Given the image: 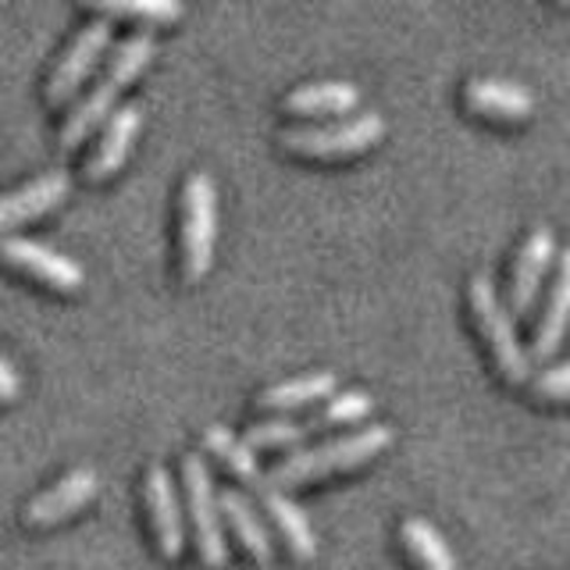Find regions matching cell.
<instances>
[{
    "label": "cell",
    "mask_w": 570,
    "mask_h": 570,
    "mask_svg": "<svg viewBox=\"0 0 570 570\" xmlns=\"http://www.w3.org/2000/svg\"><path fill=\"white\" fill-rule=\"evenodd\" d=\"M154 61V36L147 29H136L129 32L125 40L115 47V53L107 58L100 79L94 82V89L71 104V111L61 125V147L65 150H76L79 142L97 129V125H104V118L115 111V100L125 86H129L142 68H147Z\"/></svg>",
    "instance_id": "1"
},
{
    "label": "cell",
    "mask_w": 570,
    "mask_h": 570,
    "mask_svg": "<svg viewBox=\"0 0 570 570\" xmlns=\"http://www.w3.org/2000/svg\"><path fill=\"white\" fill-rule=\"evenodd\" d=\"M389 445H392V428L389 424H367V428H356V432H350L343 439H332V442L311 445V450L289 453L264 474V481L282 489V485H299V481L325 478L335 471H353V468H361V463L374 460L382 450H389Z\"/></svg>",
    "instance_id": "2"
},
{
    "label": "cell",
    "mask_w": 570,
    "mask_h": 570,
    "mask_svg": "<svg viewBox=\"0 0 570 570\" xmlns=\"http://www.w3.org/2000/svg\"><path fill=\"white\" fill-rule=\"evenodd\" d=\"M468 299H471L474 325H478L481 338L489 343L499 374H503V379L513 382V385H524L531 379L528 350L521 346V335H517V321L507 314V307H503V299H499L492 278L478 272L471 278V285H468Z\"/></svg>",
    "instance_id": "3"
},
{
    "label": "cell",
    "mask_w": 570,
    "mask_h": 570,
    "mask_svg": "<svg viewBox=\"0 0 570 570\" xmlns=\"http://www.w3.org/2000/svg\"><path fill=\"white\" fill-rule=\"evenodd\" d=\"M385 136V118L379 111L353 115L332 125H296L282 129V147L303 157H353L371 150Z\"/></svg>",
    "instance_id": "4"
},
{
    "label": "cell",
    "mask_w": 570,
    "mask_h": 570,
    "mask_svg": "<svg viewBox=\"0 0 570 570\" xmlns=\"http://www.w3.org/2000/svg\"><path fill=\"white\" fill-rule=\"evenodd\" d=\"M218 236V193L207 171H193L183 186V272L189 282L210 272Z\"/></svg>",
    "instance_id": "5"
},
{
    "label": "cell",
    "mask_w": 570,
    "mask_h": 570,
    "mask_svg": "<svg viewBox=\"0 0 570 570\" xmlns=\"http://www.w3.org/2000/svg\"><path fill=\"white\" fill-rule=\"evenodd\" d=\"M183 481H186V507H189V521H193L196 552H200L204 563L222 567L228 557V546H225V528H222V513H218V495H214L210 471L200 453L183 456Z\"/></svg>",
    "instance_id": "6"
},
{
    "label": "cell",
    "mask_w": 570,
    "mask_h": 570,
    "mask_svg": "<svg viewBox=\"0 0 570 570\" xmlns=\"http://www.w3.org/2000/svg\"><path fill=\"white\" fill-rule=\"evenodd\" d=\"M111 22L107 18H89V22L71 36V43L65 47V53L53 65L50 79H47V100L50 104H65L79 94L82 79L97 68V61L104 58V50L111 47Z\"/></svg>",
    "instance_id": "7"
},
{
    "label": "cell",
    "mask_w": 570,
    "mask_h": 570,
    "mask_svg": "<svg viewBox=\"0 0 570 570\" xmlns=\"http://www.w3.org/2000/svg\"><path fill=\"white\" fill-rule=\"evenodd\" d=\"M557 254L560 249H557L552 228L549 225L531 228V236L521 243V249H517V261H513V272H510V289H507V303H503L513 321L524 317L534 307L549 267L557 264Z\"/></svg>",
    "instance_id": "8"
},
{
    "label": "cell",
    "mask_w": 570,
    "mask_h": 570,
    "mask_svg": "<svg viewBox=\"0 0 570 570\" xmlns=\"http://www.w3.org/2000/svg\"><path fill=\"white\" fill-rule=\"evenodd\" d=\"M0 261L32 278H40L43 285H50V289H58V293H76L86 282L82 267L71 257H65L61 249L26 239V236H0Z\"/></svg>",
    "instance_id": "9"
},
{
    "label": "cell",
    "mask_w": 570,
    "mask_h": 570,
    "mask_svg": "<svg viewBox=\"0 0 570 570\" xmlns=\"http://www.w3.org/2000/svg\"><path fill=\"white\" fill-rule=\"evenodd\" d=\"M142 495H147V507H150V521H154V534H157V546L165 552L168 560H175L183 552L186 542V528H183V507H178V492H175V481L171 471L154 463L142 478Z\"/></svg>",
    "instance_id": "10"
},
{
    "label": "cell",
    "mask_w": 570,
    "mask_h": 570,
    "mask_svg": "<svg viewBox=\"0 0 570 570\" xmlns=\"http://www.w3.org/2000/svg\"><path fill=\"white\" fill-rule=\"evenodd\" d=\"M68 189H71V178L65 168H58V171H43L40 178H32V183L18 186L11 193H0V236L14 225L40 218L50 207H58L68 196Z\"/></svg>",
    "instance_id": "11"
},
{
    "label": "cell",
    "mask_w": 570,
    "mask_h": 570,
    "mask_svg": "<svg viewBox=\"0 0 570 570\" xmlns=\"http://www.w3.org/2000/svg\"><path fill=\"white\" fill-rule=\"evenodd\" d=\"M139 129H142L139 104L115 107V111L104 118L100 139H97L94 154H89V160H86V175L94 178V183H100V178H107V175H115L125 165V157H129L132 139H136Z\"/></svg>",
    "instance_id": "12"
},
{
    "label": "cell",
    "mask_w": 570,
    "mask_h": 570,
    "mask_svg": "<svg viewBox=\"0 0 570 570\" xmlns=\"http://www.w3.org/2000/svg\"><path fill=\"white\" fill-rule=\"evenodd\" d=\"M97 489H100V478H97L94 468L68 471L26 507V521L29 524H58V521H65L68 513H76L79 507H86L89 499L97 495Z\"/></svg>",
    "instance_id": "13"
},
{
    "label": "cell",
    "mask_w": 570,
    "mask_h": 570,
    "mask_svg": "<svg viewBox=\"0 0 570 570\" xmlns=\"http://www.w3.org/2000/svg\"><path fill=\"white\" fill-rule=\"evenodd\" d=\"M463 100H468L471 111L489 115V118H503V121H524L534 111L531 89L513 79H499V76L468 79V86H463Z\"/></svg>",
    "instance_id": "14"
},
{
    "label": "cell",
    "mask_w": 570,
    "mask_h": 570,
    "mask_svg": "<svg viewBox=\"0 0 570 570\" xmlns=\"http://www.w3.org/2000/svg\"><path fill=\"white\" fill-rule=\"evenodd\" d=\"M567 296H570V261L567 254H557V278H552V289L546 299V311L539 317L531 335V350H528V361H549L557 353L563 328H567Z\"/></svg>",
    "instance_id": "15"
},
{
    "label": "cell",
    "mask_w": 570,
    "mask_h": 570,
    "mask_svg": "<svg viewBox=\"0 0 570 570\" xmlns=\"http://www.w3.org/2000/svg\"><path fill=\"white\" fill-rule=\"evenodd\" d=\"M356 104H361V89H356L350 79L303 82L282 100L285 111H293V115H346Z\"/></svg>",
    "instance_id": "16"
},
{
    "label": "cell",
    "mask_w": 570,
    "mask_h": 570,
    "mask_svg": "<svg viewBox=\"0 0 570 570\" xmlns=\"http://www.w3.org/2000/svg\"><path fill=\"white\" fill-rule=\"evenodd\" d=\"M335 392H338V374L335 371H311V374H299V379H285L278 385H267L257 396V403L264 410L285 414V410L325 403L328 396H335Z\"/></svg>",
    "instance_id": "17"
},
{
    "label": "cell",
    "mask_w": 570,
    "mask_h": 570,
    "mask_svg": "<svg viewBox=\"0 0 570 570\" xmlns=\"http://www.w3.org/2000/svg\"><path fill=\"white\" fill-rule=\"evenodd\" d=\"M264 510L272 513V521L278 528V534L285 539V546H289V552L296 560H311L314 552H317V534L307 521V513L299 510V503H293L289 495H285L278 485H267L264 481Z\"/></svg>",
    "instance_id": "18"
},
{
    "label": "cell",
    "mask_w": 570,
    "mask_h": 570,
    "mask_svg": "<svg viewBox=\"0 0 570 570\" xmlns=\"http://www.w3.org/2000/svg\"><path fill=\"white\" fill-rule=\"evenodd\" d=\"M218 510L222 517H228L232 531H236V539L246 546V552L254 557L261 567H267L275 560V546H272V534H267V528L261 524V517L254 510V503L239 492V489H225L218 495Z\"/></svg>",
    "instance_id": "19"
},
{
    "label": "cell",
    "mask_w": 570,
    "mask_h": 570,
    "mask_svg": "<svg viewBox=\"0 0 570 570\" xmlns=\"http://www.w3.org/2000/svg\"><path fill=\"white\" fill-rule=\"evenodd\" d=\"M204 445L207 450L218 456L225 468L236 474L243 485L249 489H264V471H261V463H257V453L249 450V445L243 439H236L228 432V428L222 424H210L207 428V435H204Z\"/></svg>",
    "instance_id": "20"
},
{
    "label": "cell",
    "mask_w": 570,
    "mask_h": 570,
    "mask_svg": "<svg viewBox=\"0 0 570 570\" xmlns=\"http://www.w3.org/2000/svg\"><path fill=\"white\" fill-rule=\"evenodd\" d=\"M403 546L414 557V563L421 570H456V557L453 549L445 546V539L435 531V524H428L424 517H406L400 524Z\"/></svg>",
    "instance_id": "21"
},
{
    "label": "cell",
    "mask_w": 570,
    "mask_h": 570,
    "mask_svg": "<svg viewBox=\"0 0 570 570\" xmlns=\"http://www.w3.org/2000/svg\"><path fill=\"white\" fill-rule=\"evenodd\" d=\"M371 410H374L371 392H364V389H343V392H335V396H328L325 406L314 410V414L303 421V432L314 435V432H325V428H335V424L364 421Z\"/></svg>",
    "instance_id": "22"
},
{
    "label": "cell",
    "mask_w": 570,
    "mask_h": 570,
    "mask_svg": "<svg viewBox=\"0 0 570 570\" xmlns=\"http://www.w3.org/2000/svg\"><path fill=\"white\" fill-rule=\"evenodd\" d=\"M303 439H307V432H303V421L296 417H267V421H257L246 428V445L249 450H289V445H299Z\"/></svg>",
    "instance_id": "23"
},
{
    "label": "cell",
    "mask_w": 570,
    "mask_h": 570,
    "mask_svg": "<svg viewBox=\"0 0 570 570\" xmlns=\"http://www.w3.org/2000/svg\"><path fill=\"white\" fill-rule=\"evenodd\" d=\"M100 18H139V22H175L183 18V4L178 0H125V4H97Z\"/></svg>",
    "instance_id": "24"
},
{
    "label": "cell",
    "mask_w": 570,
    "mask_h": 570,
    "mask_svg": "<svg viewBox=\"0 0 570 570\" xmlns=\"http://www.w3.org/2000/svg\"><path fill=\"white\" fill-rule=\"evenodd\" d=\"M528 382H531L534 396H539V400L563 403V400H567V392H570V364L560 361V364L546 367L542 374H534V379H528Z\"/></svg>",
    "instance_id": "25"
},
{
    "label": "cell",
    "mask_w": 570,
    "mask_h": 570,
    "mask_svg": "<svg viewBox=\"0 0 570 570\" xmlns=\"http://www.w3.org/2000/svg\"><path fill=\"white\" fill-rule=\"evenodd\" d=\"M18 392H22V379H18V371L8 356H0V403L18 400Z\"/></svg>",
    "instance_id": "26"
}]
</instances>
